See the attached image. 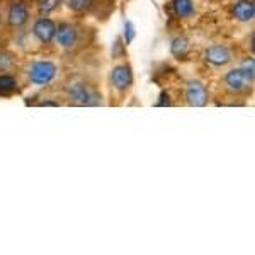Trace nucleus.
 Returning a JSON list of instances; mask_svg holds the SVG:
<instances>
[{"label":"nucleus","mask_w":255,"mask_h":255,"mask_svg":"<svg viewBox=\"0 0 255 255\" xmlns=\"http://www.w3.org/2000/svg\"><path fill=\"white\" fill-rule=\"evenodd\" d=\"M111 82H113L114 89L126 90L133 84V72H131V68L128 65H119L111 72Z\"/></svg>","instance_id":"obj_7"},{"label":"nucleus","mask_w":255,"mask_h":255,"mask_svg":"<svg viewBox=\"0 0 255 255\" xmlns=\"http://www.w3.org/2000/svg\"><path fill=\"white\" fill-rule=\"evenodd\" d=\"M233 15L242 22H249L255 17V5L252 0H238L233 5Z\"/></svg>","instance_id":"obj_10"},{"label":"nucleus","mask_w":255,"mask_h":255,"mask_svg":"<svg viewBox=\"0 0 255 255\" xmlns=\"http://www.w3.org/2000/svg\"><path fill=\"white\" fill-rule=\"evenodd\" d=\"M204 58H206L208 63L215 65V67H225L232 61V51L223 44H215V46L206 49Z\"/></svg>","instance_id":"obj_6"},{"label":"nucleus","mask_w":255,"mask_h":255,"mask_svg":"<svg viewBox=\"0 0 255 255\" xmlns=\"http://www.w3.org/2000/svg\"><path fill=\"white\" fill-rule=\"evenodd\" d=\"M134 34H136V32H134L133 22H129V20H128V22L125 24V39H126V44H129L131 41L134 39Z\"/></svg>","instance_id":"obj_16"},{"label":"nucleus","mask_w":255,"mask_h":255,"mask_svg":"<svg viewBox=\"0 0 255 255\" xmlns=\"http://www.w3.org/2000/svg\"><path fill=\"white\" fill-rule=\"evenodd\" d=\"M168 104H170V96H168L167 92H162L160 94V101L157 102V106L162 108V106H168Z\"/></svg>","instance_id":"obj_17"},{"label":"nucleus","mask_w":255,"mask_h":255,"mask_svg":"<svg viewBox=\"0 0 255 255\" xmlns=\"http://www.w3.org/2000/svg\"><path fill=\"white\" fill-rule=\"evenodd\" d=\"M170 53L175 58H184L189 53V39L187 38H175L170 44Z\"/></svg>","instance_id":"obj_12"},{"label":"nucleus","mask_w":255,"mask_h":255,"mask_svg":"<svg viewBox=\"0 0 255 255\" xmlns=\"http://www.w3.org/2000/svg\"><path fill=\"white\" fill-rule=\"evenodd\" d=\"M56 41H58L60 46L63 48H72L77 44V41H79V32H77L75 27L72 26V24H60L58 27H56V34H55Z\"/></svg>","instance_id":"obj_8"},{"label":"nucleus","mask_w":255,"mask_h":255,"mask_svg":"<svg viewBox=\"0 0 255 255\" xmlns=\"http://www.w3.org/2000/svg\"><path fill=\"white\" fill-rule=\"evenodd\" d=\"M92 5V0H68V7L73 12H84Z\"/></svg>","instance_id":"obj_14"},{"label":"nucleus","mask_w":255,"mask_h":255,"mask_svg":"<svg viewBox=\"0 0 255 255\" xmlns=\"http://www.w3.org/2000/svg\"><path fill=\"white\" fill-rule=\"evenodd\" d=\"M56 77V65L51 61H36L29 68V79L36 85H48Z\"/></svg>","instance_id":"obj_3"},{"label":"nucleus","mask_w":255,"mask_h":255,"mask_svg":"<svg viewBox=\"0 0 255 255\" xmlns=\"http://www.w3.org/2000/svg\"><path fill=\"white\" fill-rule=\"evenodd\" d=\"M254 82V61L245 63L242 68H235L230 70L225 75V85L228 90L232 92H245L247 89L250 87V84Z\"/></svg>","instance_id":"obj_1"},{"label":"nucleus","mask_w":255,"mask_h":255,"mask_svg":"<svg viewBox=\"0 0 255 255\" xmlns=\"http://www.w3.org/2000/svg\"><path fill=\"white\" fill-rule=\"evenodd\" d=\"M186 97L189 104L196 106V108H203V106L208 104V90L204 87V84H201L199 80H194L187 85Z\"/></svg>","instance_id":"obj_5"},{"label":"nucleus","mask_w":255,"mask_h":255,"mask_svg":"<svg viewBox=\"0 0 255 255\" xmlns=\"http://www.w3.org/2000/svg\"><path fill=\"white\" fill-rule=\"evenodd\" d=\"M68 96L79 106H96L99 104V99H101L89 85H85L84 82H73V84H70Z\"/></svg>","instance_id":"obj_2"},{"label":"nucleus","mask_w":255,"mask_h":255,"mask_svg":"<svg viewBox=\"0 0 255 255\" xmlns=\"http://www.w3.org/2000/svg\"><path fill=\"white\" fill-rule=\"evenodd\" d=\"M60 0H41L39 2V12L41 14H49L51 10H55L58 7Z\"/></svg>","instance_id":"obj_15"},{"label":"nucleus","mask_w":255,"mask_h":255,"mask_svg":"<svg viewBox=\"0 0 255 255\" xmlns=\"http://www.w3.org/2000/svg\"><path fill=\"white\" fill-rule=\"evenodd\" d=\"M32 32H34V36L41 43L48 44L51 43L56 34V24L48 17H39L34 22V26H32Z\"/></svg>","instance_id":"obj_4"},{"label":"nucleus","mask_w":255,"mask_h":255,"mask_svg":"<svg viewBox=\"0 0 255 255\" xmlns=\"http://www.w3.org/2000/svg\"><path fill=\"white\" fill-rule=\"evenodd\" d=\"M17 89V80L12 75H0V94H10Z\"/></svg>","instance_id":"obj_13"},{"label":"nucleus","mask_w":255,"mask_h":255,"mask_svg":"<svg viewBox=\"0 0 255 255\" xmlns=\"http://www.w3.org/2000/svg\"><path fill=\"white\" fill-rule=\"evenodd\" d=\"M9 24L14 27H20L24 26V24L27 22V19H29V9H27L26 3L22 2H14L10 5L9 9Z\"/></svg>","instance_id":"obj_9"},{"label":"nucleus","mask_w":255,"mask_h":255,"mask_svg":"<svg viewBox=\"0 0 255 255\" xmlns=\"http://www.w3.org/2000/svg\"><path fill=\"white\" fill-rule=\"evenodd\" d=\"M172 5H174V12L177 17L187 19L194 14V3H192V0H174Z\"/></svg>","instance_id":"obj_11"}]
</instances>
